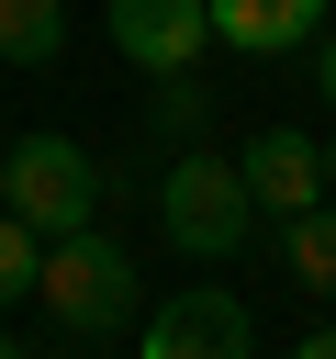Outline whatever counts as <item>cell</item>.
<instances>
[{
    "label": "cell",
    "mask_w": 336,
    "mask_h": 359,
    "mask_svg": "<svg viewBox=\"0 0 336 359\" xmlns=\"http://www.w3.org/2000/svg\"><path fill=\"white\" fill-rule=\"evenodd\" d=\"M314 90H325V101H336V34H325V45H314Z\"/></svg>",
    "instance_id": "7c38bea8"
},
{
    "label": "cell",
    "mask_w": 336,
    "mask_h": 359,
    "mask_svg": "<svg viewBox=\"0 0 336 359\" xmlns=\"http://www.w3.org/2000/svg\"><path fill=\"white\" fill-rule=\"evenodd\" d=\"M235 168H246L258 213H280V224L325 202V146H314L302 123H269V135H246V157H235Z\"/></svg>",
    "instance_id": "8992f818"
},
{
    "label": "cell",
    "mask_w": 336,
    "mask_h": 359,
    "mask_svg": "<svg viewBox=\"0 0 336 359\" xmlns=\"http://www.w3.org/2000/svg\"><path fill=\"white\" fill-rule=\"evenodd\" d=\"M325 202H336V146H325Z\"/></svg>",
    "instance_id": "9a60e30c"
},
{
    "label": "cell",
    "mask_w": 336,
    "mask_h": 359,
    "mask_svg": "<svg viewBox=\"0 0 336 359\" xmlns=\"http://www.w3.org/2000/svg\"><path fill=\"white\" fill-rule=\"evenodd\" d=\"M325 0H213V45H246V56H291L314 45Z\"/></svg>",
    "instance_id": "52a82bcc"
},
{
    "label": "cell",
    "mask_w": 336,
    "mask_h": 359,
    "mask_svg": "<svg viewBox=\"0 0 336 359\" xmlns=\"http://www.w3.org/2000/svg\"><path fill=\"white\" fill-rule=\"evenodd\" d=\"M34 303H45L67 337H112V325H134V258H123L101 224H78V236H45Z\"/></svg>",
    "instance_id": "7a4b0ae2"
},
{
    "label": "cell",
    "mask_w": 336,
    "mask_h": 359,
    "mask_svg": "<svg viewBox=\"0 0 336 359\" xmlns=\"http://www.w3.org/2000/svg\"><path fill=\"white\" fill-rule=\"evenodd\" d=\"M246 224H258V191H246V168H235V157L179 146V157L157 168V236H168L179 258H235V247H246Z\"/></svg>",
    "instance_id": "6da1fadb"
},
{
    "label": "cell",
    "mask_w": 336,
    "mask_h": 359,
    "mask_svg": "<svg viewBox=\"0 0 336 359\" xmlns=\"http://www.w3.org/2000/svg\"><path fill=\"white\" fill-rule=\"evenodd\" d=\"M157 123H168V146H202V123H213V90H202V79L179 67V79L157 90Z\"/></svg>",
    "instance_id": "8fae6325"
},
{
    "label": "cell",
    "mask_w": 336,
    "mask_h": 359,
    "mask_svg": "<svg viewBox=\"0 0 336 359\" xmlns=\"http://www.w3.org/2000/svg\"><path fill=\"white\" fill-rule=\"evenodd\" d=\"M112 45H123L146 79H179V67L213 45V0H112Z\"/></svg>",
    "instance_id": "5b68a950"
},
{
    "label": "cell",
    "mask_w": 336,
    "mask_h": 359,
    "mask_svg": "<svg viewBox=\"0 0 336 359\" xmlns=\"http://www.w3.org/2000/svg\"><path fill=\"white\" fill-rule=\"evenodd\" d=\"M34 269H45V236L0 202V303H22V292H34Z\"/></svg>",
    "instance_id": "30bf717a"
},
{
    "label": "cell",
    "mask_w": 336,
    "mask_h": 359,
    "mask_svg": "<svg viewBox=\"0 0 336 359\" xmlns=\"http://www.w3.org/2000/svg\"><path fill=\"white\" fill-rule=\"evenodd\" d=\"M0 202H11L34 236H78V224L101 213V157L67 146V135H22V146L0 157Z\"/></svg>",
    "instance_id": "3957f363"
},
{
    "label": "cell",
    "mask_w": 336,
    "mask_h": 359,
    "mask_svg": "<svg viewBox=\"0 0 336 359\" xmlns=\"http://www.w3.org/2000/svg\"><path fill=\"white\" fill-rule=\"evenodd\" d=\"M67 45V0H0V67H45Z\"/></svg>",
    "instance_id": "ba28073f"
},
{
    "label": "cell",
    "mask_w": 336,
    "mask_h": 359,
    "mask_svg": "<svg viewBox=\"0 0 336 359\" xmlns=\"http://www.w3.org/2000/svg\"><path fill=\"white\" fill-rule=\"evenodd\" d=\"M134 359H258V314H246L224 280H190V292L157 303V325H146Z\"/></svg>",
    "instance_id": "277c9868"
},
{
    "label": "cell",
    "mask_w": 336,
    "mask_h": 359,
    "mask_svg": "<svg viewBox=\"0 0 336 359\" xmlns=\"http://www.w3.org/2000/svg\"><path fill=\"white\" fill-rule=\"evenodd\" d=\"M280 258H291V280H302V292H325V303H336V202L291 213V224H280Z\"/></svg>",
    "instance_id": "9c48e42d"
},
{
    "label": "cell",
    "mask_w": 336,
    "mask_h": 359,
    "mask_svg": "<svg viewBox=\"0 0 336 359\" xmlns=\"http://www.w3.org/2000/svg\"><path fill=\"white\" fill-rule=\"evenodd\" d=\"M0 359H34V348H22V337H0Z\"/></svg>",
    "instance_id": "5bb4252c"
},
{
    "label": "cell",
    "mask_w": 336,
    "mask_h": 359,
    "mask_svg": "<svg viewBox=\"0 0 336 359\" xmlns=\"http://www.w3.org/2000/svg\"><path fill=\"white\" fill-rule=\"evenodd\" d=\"M291 359H336V325H325V337H302V348H291Z\"/></svg>",
    "instance_id": "4fadbf2b"
}]
</instances>
